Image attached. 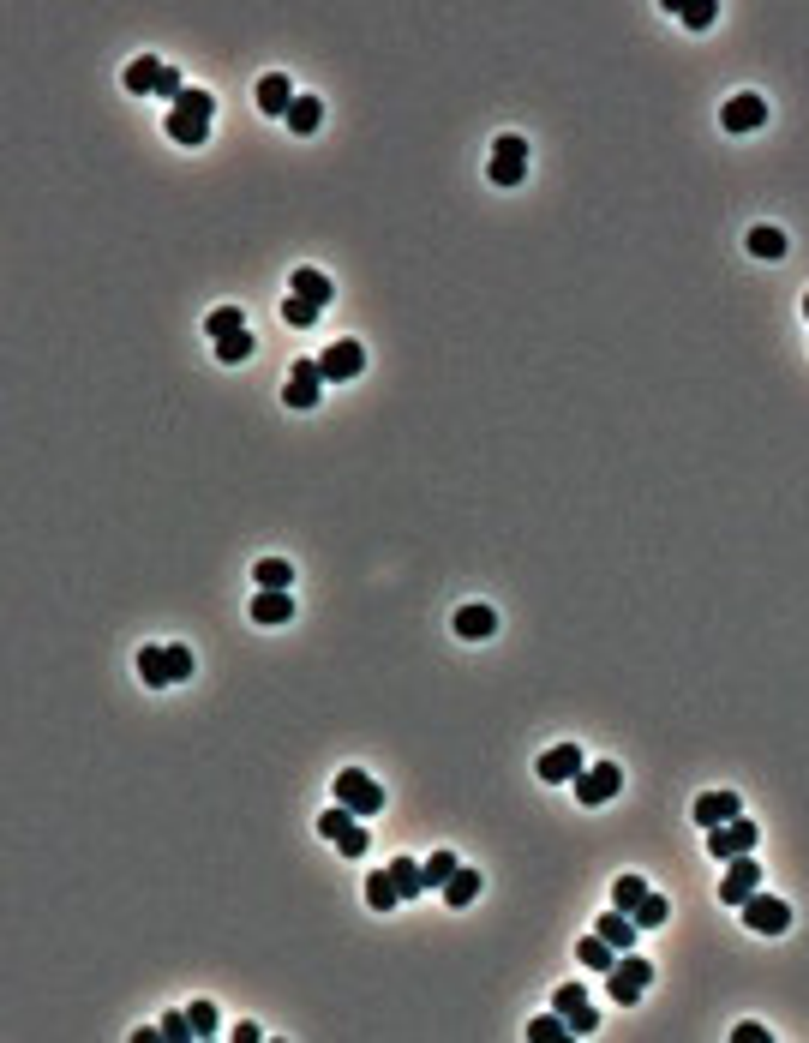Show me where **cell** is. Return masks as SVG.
Returning a JSON list of instances; mask_svg holds the SVG:
<instances>
[{"label": "cell", "instance_id": "6da1fadb", "mask_svg": "<svg viewBox=\"0 0 809 1043\" xmlns=\"http://www.w3.org/2000/svg\"><path fill=\"white\" fill-rule=\"evenodd\" d=\"M210 114H216V96L198 90V84H186V96L168 108V138L186 144V150H198V144L210 138Z\"/></svg>", "mask_w": 809, "mask_h": 1043}, {"label": "cell", "instance_id": "7a4b0ae2", "mask_svg": "<svg viewBox=\"0 0 809 1043\" xmlns=\"http://www.w3.org/2000/svg\"><path fill=\"white\" fill-rule=\"evenodd\" d=\"M648 984H654V966L630 948V954H618V966L606 972V990H612V1002L618 1008H636L642 996H648Z\"/></svg>", "mask_w": 809, "mask_h": 1043}, {"label": "cell", "instance_id": "3957f363", "mask_svg": "<svg viewBox=\"0 0 809 1043\" xmlns=\"http://www.w3.org/2000/svg\"><path fill=\"white\" fill-rule=\"evenodd\" d=\"M486 174H492V186H522V174H528V138L522 132H498Z\"/></svg>", "mask_w": 809, "mask_h": 1043}, {"label": "cell", "instance_id": "277c9868", "mask_svg": "<svg viewBox=\"0 0 809 1043\" xmlns=\"http://www.w3.org/2000/svg\"><path fill=\"white\" fill-rule=\"evenodd\" d=\"M318 834H324L330 846H342V858H366V852H372V840H366V828H360V816H354L348 804L324 810V816H318Z\"/></svg>", "mask_w": 809, "mask_h": 1043}, {"label": "cell", "instance_id": "5b68a950", "mask_svg": "<svg viewBox=\"0 0 809 1043\" xmlns=\"http://www.w3.org/2000/svg\"><path fill=\"white\" fill-rule=\"evenodd\" d=\"M756 846H762V828H756L750 816H738V822H726V828H708V858H714V864L750 858Z\"/></svg>", "mask_w": 809, "mask_h": 1043}, {"label": "cell", "instance_id": "8992f818", "mask_svg": "<svg viewBox=\"0 0 809 1043\" xmlns=\"http://www.w3.org/2000/svg\"><path fill=\"white\" fill-rule=\"evenodd\" d=\"M336 804H348L354 816H378V810H384V786H378L366 768H342V774H336Z\"/></svg>", "mask_w": 809, "mask_h": 1043}, {"label": "cell", "instance_id": "52a82bcc", "mask_svg": "<svg viewBox=\"0 0 809 1043\" xmlns=\"http://www.w3.org/2000/svg\"><path fill=\"white\" fill-rule=\"evenodd\" d=\"M618 786H624V768H618V762H588V768L576 774V804L600 810L606 798H618Z\"/></svg>", "mask_w": 809, "mask_h": 1043}, {"label": "cell", "instance_id": "ba28073f", "mask_svg": "<svg viewBox=\"0 0 809 1043\" xmlns=\"http://www.w3.org/2000/svg\"><path fill=\"white\" fill-rule=\"evenodd\" d=\"M738 912H744V924H750L756 936H786V930H792V906L774 900V894H762V888H756Z\"/></svg>", "mask_w": 809, "mask_h": 1043}, {"label": "cell", "instance_id": "9c48e42d", "mask_svg": "<svg viewBox=\"0 0 809 1043\" xmlns=\"http://www.w3.org/2000/svg\"><path fill=\"white\" fill-rule=\"evenodd\" d=\"M552 1008L570 1020V1038H594V1032H600V1008L588 1002V990H582V984H558Z\"/></svg>", "mask_w": 809, "mask_h": 1043}, {"label": "cell", "instance_id": "30bf717a", "mask_svg": "<svg viewBox=\"0 0 809 1043\" xmlns=\"http://www.w3.org/2000/svg\"><path fill=\"white\" fill-rule=\"evenodd\" d=\"M318 396H324V366H318V360H294V366H288L282 402H288L294 414H306V408H318Z\"/></svg>", "mask_w": 809, "mask_h": 1043}, {"label": "cell", "instance_id": "8fae6325", "mask_svg": "<svg viewBox=\"0 0 809 1043\" xmlns=\"http://www.w3.org/2000/svg\"><path fill=\"white\" fill-rule=\"evenodd\" d=\"M318 366H324V384H348V378H360L366 348H360V342H330V348L318 354Z\"/></svg>", "mask_w": 809, "mask_h": 1043}, {"label": "cell", "instance_id": "7c38bea8", "mask_svg": "<svg viewBox=\"0 0 809 1043\" xmlns=\"http://www.w3.org/2000/svg\"><path fill=\"white\" fill-rule=\"evenodd\" d=\"M582 768H588V756H582L576 744H552V750H546V756L534 762V774H540L546 786H564V780H576Z\"/></svg>", "mask_w": 809, "mask_h": 1043}, {"label": "cell", "instance_id": "4fadbf2b", "mask_svg": "<svg viewBox=\"0 0 809 1043\" xmlns=\"http://www.w3.org/2000/svg\"><path fill=\"white\" fill-rule=\"evenodd\" d=\"M762 888V858H732L726 882H720V906H744Z\"/></svg>", "mask_w": 809, "mask_h": 1043}, {"label": "cell", "instance_id": "5bb4252c", "mask_svg": "<svg viewBox=\"0 0 809 1043\" xmlns=\"http://www.w3.org/2000/svg\"><path fill=\"white\" fill-rule=\"evenodd\" d=\"M762 120H768V102H762L756 90H744V96H732V102L720 108V126H726V132H756Z\"/></svg>", "mask_w": 809, "mask_h": 1043}, {"label": "cell", "instance_id": "9a60e30c", "mask_svg": "<svg viewBox=\"0 0 809 1043\" xmlns=\"http://www.w3.org/2000/svg\"><path fill=\"white\" fill-rule=\"evenodd\" d=\"M690 816H696L702 828H726V822H738V816H744V798H738V792H702Z\"/></svg>", "mask_w": 809, "mask_h": 1043}, {"label": "cell", "instance_id": "2e32d148", "mask_svg": "<svg viewBox=\"0 0 809 1043\" xmlns=\"http://www.w3.org/2000/svg\"><path fill=\"white\" fill-rule=\"evenodd\" d=\"M288 294H294V300H312V306L324 312L336 288H330V276H324V270H312V264H300V270L288 276Z\"/></svg>", "mask_w": 809, "mask_h": 1043}, {"label": "cell", "instance_id": "e0dca14e", "mask_svg": "<svg viewBox=\"0 0 809 1043\" xmlns=\"http://www.w3.org/2000/svg\"><path fill=\"white\" fill-rule=\"evenodd\" d=\"M294 618V600H288V588H258L252 594V624H288Z\"/></svg>", "mask_w": 809, "mask_h": 1043}, {"label": "cell", "instance_id": "ac0fdd59", "mask_svg": "<svg viewBox=\"0 0 809 1043\" xmlns=\"http://www.w3.org/2000/svg\"><path fill=\"white\" fill-rule=\"evenodd\" d=\"M258 108L288 120V108H294V84H288V72H264V78H258Z\"/></svg>", "mask_w": 809, "mask_h": 1043}, {"label": "cell", "instance_id": "d6986e66", "mask_svg": "<svg viewBox=\"0 0 809 1043\" xmlns=\"http://www.w3.org/2000/svg\"><path fill=\"white\" fill-rule=\"evenodd\" d=\"M492 630H498V612H492V606H480V600H468V606L456 612V636H462V642H486Z\"/></svg>", "mask_w": 809, "mask_h": 1043}, {"label": "cell", "instance_id": "ffe728a7", "mask_svg": "<svg viewBox=\"0 0 809 1043\" xmlns=\"http://www.w3.org/2000/svg\"><path fill=\"white\" fill-rule=\"evenodd\" d=\"M366 906H372V912H396V906H402V888H396V876H390V864L366 876Z\"/></svg>", "mask_w": 809, "mask_h": 1043}, {"label": "cell", "instance_id": "44dd1931", "mask_svg": "<svg viewBox=\"0 0 809 1043\" xmlns=\"http://www.w3.org/2000/svg\"><path fill=\"white\" fill-rule=\"evenodd\" d=\"M594 936H606V942H612V948H618V954H630V948H636V918H630V912H618V906H612V912H606V918H600V924H594Z\"/></svg>", "mask_w": 809, "mask_h": 1043}, {"label": "cell", "instance_id": "7402d4cb", "mask_svg": "<svg viewBox=\"0 0 809 1043\" xmlns=\"http://www.w3.org/2000/svg\"><path fill=\"white\" fill-rule=\"evenodd\" d=\"M132 96H156V84H162V60H150V54H138L132 66H126V78H120Z\"/></svg>", "mask_w": 809, "mask_h": 1043}, {"label": "cell", "instance_id": "603a6c76", "mask_svg": "<svg viewBox=\"0 0 809 1043\" xmlns=\"http://www.w3.org/2000/svg\"><path fill=\"white\" fill-rule=\"evenodd\" d=\"M390 876H396L402 900H420L426 894V858H390Z\"/></svg>", "mask_w": 809, "mask_h": 1043}, {"label": "cell", "instance_id": "cb8c5ba5", "mask_svg": "<svg viewBox=\"0 0 809 1043\" xmlns=\"http://www.w3.org/2000/svg\"><path fill=\"white\" fill-rule=\"evenodd\" d=\"M138 678H144L150 690H162V684H174V678H168V648H156V642H144V648H138Z\"/></svg>", "mask_w": 809, "mask_h": 1043}, {"label": "cell", "instance_id": "d4e9b609", "mask_svg": "<svg viewBox=\"0 0 809 1043\" xmlns=\"http://www.w3.org/2000/svg\"><path fill=\"white\" fill-rule=\"evenodd\" d=\"M474 900H480V870H468V864H462V870L444 882V906H456V912H462V906H474Z\"/></svg>", "mask_w": 809, "mask_h": 1043}, {"label": "cell", "instance_id": "484cf974", "mask_svg": "<svg viewBox=\"0 0 809 1043\" xmlns=\"http://www.w3.org/2000/svg\"><path fill=\"white\" fill-rule=\"evenodd\" d=\"M576 960H582L588 972H612V966H618V948H612L606 936H582V942H576Z\"/></svg>", "mask_w": 809, "mask_h": 1043}, {"label": "cell", "instance_id": "4316f807", "mask_svg": "<svg viewBox=\"0 0 809 1043\" xmlns=\"http://www.w3.org/2000/svg\"><path fill=\"white\" fill-rule=\"evenodd\" d=\"M318 120H324V102L318 96H294V108H288V132H318Z\"/></svg>", "mask_w": 809, "mask_h": 1043}, {"label": "cell", "instance_id": "83f0119b", "mask_svg": "<svg viewBox=\"0 0 809 1043\" xmlns=\"http://www.w3.org/2000/svg\"><path fill=\"white\" fill-rule=\"evenodd\" d=\"M750 252L774 264V258H786V234H780L774 222H762V228H750Z\"/></svg>", "mask_w": 809, "mask_h": 1043}, {"label": "cell", "instance_id": "f1b7e54d", "mask_svg": "<svg viewBox=\"0 0 809 1043\" xmlns=\"http://www.w3.org/2000/svg\"><path fill=\"white\" fill-rule=\"evenodd\" d=\"M252 576H258V588H288V582H294V564H288V558H258Z\"/></svg>", "mask_w": 809, "mask_h": 1043}, {"label": "cell", "instance_id": "f546056e", "mask_svg": "<svg viewBox=\"0 0 809 1043\" xmlns=\"http://www.w3.org/2000/svg\"><path fill=\"white\" fill-rule=\"evenodd\" d=\"M630 918H636V930H660V924L672 918V906H666V894H654V888H648V900H642Z\"/></svg>", "mask_w": 809, "mask_h": 1043}, {"label": "cell", "instance_id": "4dcf8cb0", "mask_svg": "<svg viewBox=\"0 0 809 1043\" xmlns=\"http://www.w3.org/2000/svg\"><path fill=\"white\" fill-rule=\"evenodd\" d=\"M672 12H678L690 30H708V24L720 18V0H684V6H672Z\"/></svg>", "mask_w": 809, "mask_h": 1043}, {"label": "cell", "instance_id": "1f68e13d", "mask_svg": "<svg viewBox=\"0 0 809 1043\" xmlns=\"http://www.w3.org/2000/svg\"><path fill=\"white\" fill-rule=\"evenodd\" d=\"M204 330L222 342V336H240V330H246V318H240V306H216V312L204 318Z\"/></svg>", "mask_w": 809, "mask_h": 1043}, {"label": "cell", "instance_id": "d6a6232c", "mask_svg": "<svg viewBox=\"0 0 809 1043\" xmlns=\"http://www.w3.org/2000/svg\"><path fill=\"white\" fill-rule=\"evenodd\" d=\"M642 900H648V882H642V876H618V888H612V906H618V912H636Z\"/></svg>", "mask_w": 809, "mask_h": 1043}, {"label": "cell", "instance_id": "836d02e7", "mask_svg": "<svg viewBox=\"0 0 809 1043\" xmlns=\"http://www.w3.org/2000/svg\"><path fill=\"white\" fill-rule=\"evenodd\" d=\"M456 870H462V858H456V852H432V858H426V888H444Z\"/></svg>", "mask_w": 809, "mask_h": 1043}, {"label": "cell", "instance_id": "e575fe53", "mask_svg": "<svg viewBox=\"0 0 809 1043\" xmlns=\"http://www.w3.org/2000/svg\"><path fill=\"white\" fill-rule=\"evenodd\" d=\"M528 1038H534V1043H558V1038H570V1020H564V1014L552 1008L546 1020H534V1026H528Z\"/></svg>", "mask_w": 809, "mask_h": 1043}, {"label": "cell", "instance_id": "d590c367", "mask_svg": "<svg viewBox=\"0 0 809 1043\" xmlns=\"http://www.w3.org/2000/svg\"><path fill=\"white\" fill-rule=\"evenodd\" d=\"M216 360H222V366L252 360V336H246V330H240V336H222V342H216Z\"/></svg>", "mask_w": 809, "mask_h": 1043}, {"label": "cell", "instance_id": "8d00e7d4", "mask_svg": "<svg viewBox=\"0 0 809 1043\" xmlns=\"http://www.w3.org/2000/svg\"><path fill=\"white\" fill-rule=\"evenodd\" d=\"M186 1014H192V1032H198V1038H216V1026H222L216 1002H186Z\"/></svg>", "mask_w": 809, "mask_h": 1043}, {"label": "cell", "instance_id": "74e56055", "mask_svg": "<svg viewBox=\"0 0 809 1043\" xmlns=\"http://www.w3.org/2000/svg\"><path fill=\"white\" fill-rule=\"evenodd\" d=\"M282 318H288L294 330H306V324H318V306H312V300H294V294H288V300H282Z\"/></svg>", "mask_w": 809, "mask_h": 1043}, {"label": "cell", "instance_id": "f35d334b", "mask_svg": "<svg viewBox=\"0 0 809 1043\" xmlns=\"http://www.w3.org/2000/svg\"><path fill=\"white\" fill-rule=\"evenodd\" d=\"M168 678H174V684H186V678H192V648H186V642H174V648H168Z\"/></svg>", "mask_w": 809, "mask_h": 1043}, {"label": "cell", "instance_id": "ab89813d", "mask_svg": "<svg viewBox=\"0 0 809 1043\" xmlns=\"http://www.w3.org/2000/svg\"><path fill=\"white\" fill-rule=\"evenodd\" d=\"M162 1038H168V1043L198 1038V1032H192V1014H168V1020H162Z\"/></svg>", "mask_w": 809, "mask_h": 1043}, {"label": "cell", "instance_id": "60d3db41", "mask_svg": "<svg viewBox=\"0 0 809 1043\" xmlns=\"http://www.w3.org/2000/svg\"><path fill=\"white\" fill-rule=\"evenodd\" d=\"M732 1043H774V1032L762 1020H744V1026H732Z\"/></svg>", "mask_w": 809, "mask_h": 1043}, {"label": "cell", "instance_id": "b9f144b4", "mask_svg": "<svg viewBox=\"0 0 809 1043\" xmlns=\"http://www.w3.org/2000/svg\"><path fill=\"white\" fill-rule=\"evenodd\" d=\"M804 318H809V294H804Z\"/></svg>", "mask_w": 809, "mask_h": 1043}]
</instances>
